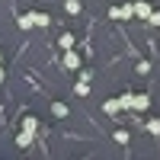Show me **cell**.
Segmentation results:
<instances>
[{"mask_svg":"<svg viewBox=\"0 0 160 160\" xmlns=\"http://www.w3.org/2000/svg\"><path fill=\"white\" fill-rule=\"evenodd\" d=\"M48 22H51L48 13H35V26H48Z\"/></svg>","mask_w":160,"mask_h":160,"instance_id":"cell-11","label":"cell"},{"mask_svg":"<svg viewBox=\"0 0 160 160\" xmlns=\"http://www.w3.org/2000/svg\"><path fill=\"white\" fill-rule=\"evenodd\" d=\"M115 141L118 144H128V131H115Z\"/></svg>","mask_w":160,"mask_h":160,"instance_id":"cell-15","label":"cell"},{"mask_svg":"<svg viewBox=\"0 0 160 160\" xmlns=\"http://www.w3.org/2000/svg\"><path fill=\"white\" fill-rule=\"evenodd\" d=\"M71 45H74V35L64 32V35H61V48H71Z\"/></svg>","mask_w":160,"mask_h":160,"instance_id":"cell-13","label":"cell"},{"mask_svg":"<svg viewBox=\"0 0 160 160\" xmlns=\"http://www.w3.org/2000/svg\"><path fill=\"white\" fill-rule=\"evenodd\" d=\"M68 13L77 16V13H80V0H68Z\"/></svg>","mask_w":160,"mask_h":160,"instance_id":"cell-14","label":"cell"},{"mask_svg":"<svg viewBox=\"0 0 160 160\" xmlns=\"http://www.w3.org/2000/svg\"><path fill=\"white\" fill-rule=\"evenodd\" d=\"M109 16H112V19H131V16H135V3H122V7H112V10H109Z\"/></svg>","mask_w":160,"mask_h":160,"instance_id":"cell-1","label":"cell"},{"mask_svg":"<svg viewBox=\"0 0 160 160\" xmlns=\"http://www.w3.org/2000/svg\"><path fill=\"white\" fill-rule=\"evenodd\" d=\"M22 128H26V131H35V128H38V122H35L32 115H26V118H22Z\"/></svg>","mask_w":160,"mask_h":160,"instance_id":"cell-9","label":"cell"},{"mask_svg":"<svg viewBox=\"0 0 160 160\" xmlns=\"http://www.w3.org/2000/svg\"><path fill=\"white\" fill-rule=\"evenodd\" d=\"M148 131H151V135H160V118H151V122H148Z\"/></svg>","mask_w":160,"mask_h":160,"instance_id":"cell-12","label":"cell"},{"mask_svg":"<svg viewBox=\"0 0 160 160\" xmlns=\"http://www.w3.org/2000/svg\"><path fill=\"white\" fill-rule=\"evenodd\" d=\"M35 26V13H26V16H19V29H32Z\"/></svg>","mask_w":160,"mask_h":160,"instance_id":"cell-5","label":"cell"},{"mask_svg":"<svg viewBox=\"0 0 160 160\" xmlns=\"http://www.w3.org/2000/svg\"><path fill=\"white\" fill-rule=\"evenodd\" d=\"M102 109H106V115H115L118 109H122V102H118V99H109V102L102 106Z\"/></svg>","mask_w":160,"mask_h":160,"instance_id":"cell-6","label":"cell"},{"mask_svg":"<svg viewBox=\"0 0 160 160\" xmlns=\"http://www.w3.org/2000/svg\"><path fill=\"white\" fill-rule=\"evenodd\" d=\"M0 83H3V68H0Z\"/></svg>","mask_w":160,"mask_h":160,"instance_id":"cell-17","label":"cell"},{"mask_svg":"<svg viewBox=\"0 0 160 160\" xmlns=\"http://www.w3.org/2000/svg\"><path fill=\"white\" fill-rule=\"evenodd\" d=\"M151 3H144V0H138V3H135V16H141V19H151Z\"/></svg>","mask_w":160,"mask_h":160,"instance_id":"cell-2","label":"cell"},{"mask_svg":"<svg viewBox=\"0 0 160 160\" xmlns=\"http://www.w3.org/2000/svg\"><path fill=\"white\" fill-rule=\"evenodd\" d=\"M51 112L61 118V115H68V106H64V102H55V106H51Z\"/></svg>","mask_w":160,"mask_h":160,"instance_id":"cell-10","label":"cell"},{"mask_svg":"<svg viewBox=\"0 0 160 160\" xmlns=\"http://www.w3.org/2000/svg\"><path fill=\"white\" fill-rule=\"evenodd\" d=\"M32 138H35V131H26V128H22V135L16 138V144H19V148H29V144H32Z\"/></svg>","mask_w":160,"mask_h":160,"instance_id":"cell-4","label":"cell"},{"mask_svg":"<svg viewBox=\"0 0 160 160\" xmlns=\"http://www.w3.org/2000/svg\"><path fill=\"white\" fill-rule=\"evenodd\" d=\"M64 68H68V71H77V68H80V58L74 55V51H68V55H64Z\"/></svg>","mask_w":160,"mask_h":160,"instance_id":"cell-3","label":"cell"},{"mask_svg":"<svg viewBox=\"0 0 160 160\" xmlns=\"http://www.w3.org/2000/svg\"><path fill=\"white\" fill-rule=\"evenodd\" d=\"M151 22H154V26H160V13H157V10L151 13Z\"/></svg>","mask_w":160,"mask_h":160,"instance_id":"cell-16","label":"cell"},{"mask_svg":"<svg viewBox=\"0 0 160 160\" xmlns=\"http://www.w3.org/2000/svg\"><path fill=\"white\" fill-rule=\"evenodd\" d=\"M148 106H151V96H148V93L135 96V109H148Z\"/></svg>","mask_w":160,"mask_h":160,"instance_id":"cell-7","label":"cell"},{"mask_svg":"<svg viewBox=\"0 0 160 160\" xmlns=\"http://www.w3.org/2000/svg\"><path fill=\"white\" fill-rule=\"evenodd\" d=\"M74 90H77V96H87V93H90V83H87V77H80V83H77Z\"/></svg>","mask_w":160,"mask_h":160,"instance_id":"cell-8","label":"cell"}]
</instances>
